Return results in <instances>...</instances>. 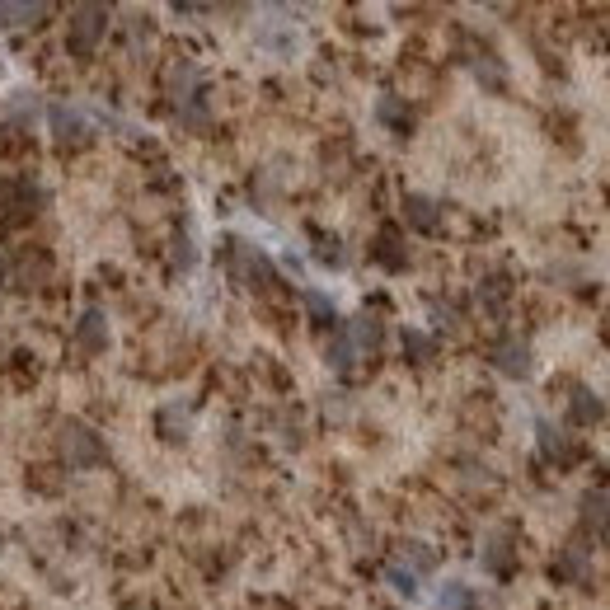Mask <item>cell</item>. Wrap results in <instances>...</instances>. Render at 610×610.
<instances>
[{
	"mask_svg": "<svg viewBox=\"0 0 610 610\" xmlns=\"http://www.w3.org/2000/svg\"><path fill=\"white\" fill-rule=\"evenodd\" d=\"M57 451L71 460V465H80V470H90V465H104V460H108L104 437H99L94 427H85V423H61Z\"/></svg>",
	"mask_w": 610,
	"mask_h": 610,
	"instance_id": "cell-1",
	"label": "cell"
},
{
	"mask_svg": "<svg viewBox=\"0 0 610 610\" xmlns=\"http://www.w3.org/2000/svg\"><path fill=\"white\" fill-rule=\"evenodd\" d=\"M104 33H108L104 5H80L76 15H71V29H66V47H71L76 57H90L94 47L104 43Z\"/></svg>",
	"mask_w": 610,
	"mask_h": 610,
	"instance_id": "cell-2",
	"label": "cell"
},
{
	"mask_svg": "<svg viewBox=\"0 0 610 610\" xmlns=\"http://www.w3.org/2000/svg\"><path fill=\"white\" fill-rule=\"evenodd\" d=\"M230 273H235V282H244V287H268L273 282V263L263 259L254 244H230Z\"/></svg>",
	"mask_w": 610,
	"mask_h": 610,
	"instance_id": "cell-3",
	"label": "cell"
},
{
	"mask_svg": "<svg viewBox=\"0 0 610 610\" xmlns=\"http://www.w3.org/2000/svg\"><path fill=\"white\" fill-rule=\"evenodd\" d=\"M47 122H52V137H57L61 146H80V141H90V118H85L80 108H71V104H52Z\"/></svg>",
	"mask_w": 610,
	"mask_h": 610,
	"instance_id": "cell-4",
	"label": "cell"
},
{
	"mask_svg": "<svg viewBox=\"0 0 610 610\" xmlns=\"http://www.w3.org/2000/svg\"><path fill=\"white\" fill-rule=\"evenodd\" d=\"M493 366L503 371L507 381H526V376H531V348H526L521 338H503V343L493 348Z\"/></svg>",
	"mask_w": 610,
	"mask_h": 610,
	"instance_id": "cell-5",
	"label": "cell"
},
{
	"mask_svg": "<svg viewBox=\"0 0 610 610\" xmlns=\"http://www.w3.org/2000/svg\"><path fill=\"white\" fill-rule=\"evenodd\" d=\"M404 221H409L413 230L432 235V230L442 226V202L427 198V193H409V198H404Z\"/></svg>",
	"mask_w": 610,
	"mask_h": 610,
	"instance_id": "cell-6",
	"label": "cell"
},
{
	"mask_svg": "<svg viewBox=\"0 0 610 610\" xmlns=\"http://www.w3.org/2000/svg\"><path fill=\"white\" fill-rule=\"evenodd\" d=\"M169 99H174V104H193V99H198L202 94V71L198 66H193V61H179V66H174V71H169Z\"/></svg>",
	"mask_w": 610,
	"mask_h": 610,
	"instance_id": "cell-7",
	"label": "cell"
},
{
	"mask_svg": "<svg viewBox=\"0 0 610 610\" xmlns=\"http://www.w3.org/2000/svg\"><path fill=\"white\" fill-rule=\"evenodd\" d=\"M540 451H545V460H554V465H573V460H578V442L554 423H540Z\"/></svg>",
	"mask_w": 610,
	"mask_h": 610,
	"instance_id": "cell-8",
	"label": "cell"
},
{
	"mask_svg": "<svg viewBox=\"0 0 610 610\" xmlns=\"http://www.w3.org/2000/svg\"><path fill=\"white\" fill-rule=\"evenodd\" d=\"M587 568H592V554H587V545H582V540H573V545L559 549L554 578H559V582H587Z\"/></svg>",
	"mask_w": 610,
	"mask_h": 610,
	"instance_id": "cell-9",
	"label": "cell"
},
{
	"mask_svg": "<svg viewBox=\"0 0 610 610\" xmlns=\"http://www.w3.org/2000/svg\"><path fill=\"white\" fill-rule=\"evenodd\" d=\"M76 343L85 352H104L108 348V320H104V310H85V315H80Z\"/></svg>",
	"mask_w": 610,
	"mask_h": 610,
	"instance_id": "cell-10",
	"label": "cell"
},
{
	"mask_svg": "<svg viewBox=\"0 0 610 610\" xmlns=\"http://www.w3.org/2000/svg\"><path fill=\"white\" fill-rule=\"evenodd\" d=\"M568 418H573L578 427H596L601 418H606V404H601L587 385H578V390H573V399H568Z\"/></svg>",
	"mask_w": 610,
	"mask_h": 610,
	"instance_id": "cell-11",
	"label": "cell"
},
{
	"mask_svg": "<svg viewBox=\"0 0 610 610\" xmlns=\"http://www.w3.org/2000/svg\"><path fill=\"white\" fill-rule=\"evenodd\" d=\"M343 329H348V338L357 343V352H376L381 348V338H385V329H381L376 315H357V320L343 324Z\"/></svg>",
	"mask_w": 610,
	"mask_h": 610,
	"instance_id": "cell-12",
	"label": "cell"
},
{
	"mask_svg": "<svg viewBox=\"0 0 610 610\" xmlns=\"http://www.w3.org/2000/svg\"><path fill=\"white\" fill-rule=\"evenodd\" d=\"M512 564H517V554H512V535H493L488 549H484V568L488 573H498V578H507Z\"/></svg>",
	"mask_w": 610,
	"mask_h": 610,
	"instance_id": "cell-13",
	"label": "cell"
},
{
	"mask_svg": "<svg viewBox=\"0 0 610 610\" xmlns=\"http://www.w3.org/2000/svg\"><path fill=\"white\" fill-rule=\"evenodd\" d=\"M399 564L409 568L413 578H423V573H432L437 568V554L427 545H418V540H409V545H399Z\"/></svg>",
	"mask_w": 610,
	"mask_h": 610,
	"instance_id": "cell-14",
	"label": "cell"
},
{
	"mask_svg": "<svg viewBox=\"0 0 610 610\" xmlns=\"http://www.w3.org/2000/svg\"><path fill=\"white\" fill-rule=\"evenodd\" d=\"M582 526H587V531H610V498L606 493H587V498H582Z\"/></svg>",
	"mask_w": 610,
	"mask_h": 610,
	"instance_id": "cell-15",
	"label": "cell"
},
{
	"mask_svg": "<svg viewBox=\"0 0 610 610\" xmlns=\"http://www.w3.org/2000/svg\"><path fill=\"white\" fill-rule=\"evenodd\" d=\"M376 118H381L385 127H395V132H409V127H413L409 104H404V99H395V94H385L381 104H376Z\"/></svg>",
	"mask_w": 610,
	"mask_h": 610,
	"instance_id": "cell-16",
	"label": "cell"
},
{
	"mask_svg": "<svg viewBox=\"0 0 610 610\" xmlns=\"http://www.w3.org/2000/svg\"><path fill=\"white\" fill-rule=\"evenodd\" d=\"M357 357H362V352H357V343L348 338V329H338L334 343H329V366H334V371H352Z\"/></svg>",
	"mask_w": 610,
	"mask_h": 610,
	"instance_id": "cell-17",
	"label": "cell"
},
{
	"mask_svg": "<svg viewBox=\"0 0 610 610\" xmlns=\"http://www.w3.org/2000/svg\"><path fill=\"white\" fill-rule=\"evenodd\" d=\"M301 296H305V310H310V320L320 324V329H329V324H338V310H334V301H329V296H324V291L305 287Z\"/></svg>",
	"mask_w": 610,
	"mask_h": 610,
	"instance_id": "cell-18",
	"label": "cell"
},
{
	"mask_svg": "<svg viewBox=\"0 0 610 610\" xmlns=\"http://www.w3.org/2000/svg\"><path fill=\"white\" fill-rule=\"evenodd\" d=\"M376 259H381L385 268H404V263H409V254H404V240H399L395 230H381V235H376Z\"/></svg>",
	"mask_w": 610,
	"mask_h": 610,
	"instance_id": "cell-19",
	"label": "cell"
},
{
	"mask_svg": "<svg viewBox=\"0 0 610 610\" xmlns=\"http://www.w3.org/2000/svg\"><path fill=\"white\" fill-rule=\"evenodd\" d=\"M404 357H409V362H432V357H437V338H427L423 329H404Z\"/></svg>",
	"mask_w": 610,
	"mask_h": 610,
	"instance_id": "cell-20",
	"label": "cell"
},
{
	"mask_svg": "<svg viewBox=\"0 0 610 610\" xmlns=\"http://www.w3.org/2000/svg\"><path fill=\"white\" fill-rule=\"evenodd\" d=\"M315 259L324 263V268H348V254H343V240L338 235H315Z\"/></svg>",
	"mask_w": 610,
	"mask_h": 610,
	"instance_id": "cell-21",
	"label": "cell"
},
{
	"mask_svg": "<svg viewBox=\"0 0 610 610\" xmlns=\"http://www.w3.org/2000/svg\"><path fill=\"white\" fill-rule=\"evenodd\" d=\"M43 15L47 5H0V29H19V24H33Z\"/></svg>",
	"mask_w": 610,
	"mask_h": 610,
	"instance_id": "cell-22",
	"label": "cell"
},
{
	"mask_svg": "<svg viewBox=\"0 0 610 610\" xmlns=\"http://www.w3.org/2000/svg\"><path fill=\"white\" fill-rule=\"evenodd\" d=\"M5 113H10V122H19V127H33V118H38V99H33L29 90H24V94H10Z\"/></svg>",
	"mask_w": 610,
	"mask_h": 610,
	"instance_id": "cell-23",
	"label": "cell"
},
{
	"mask_svg": "<svg viewBox=\"0 0 610 610\" xmlns=\"http://www.w3.org/2000/svg\"><path fill=\"white\" fill-rule=\"evenodd\" d=\"M437 606H442V610H470L474 606V592L465 587V582H446L442 596H437Z\"/></svg>",
	"mask_w": 610,
	"mask_h": 610,
	"instance_id": "cell-24",
	"label": "cell"
},
{
	"mask_svg": "<svg viewBox=\"0 0 610 610\" xmlns=\"http://www.w3.org/2000/svg\"><path fill=\"white\" fill-rule=\"evenodd\" d=\"M160 427H165L174 442H183V432H188V409H183V404H169V409H160Z\"/></svg>",
	"mask_w": 610,
	"mask_h": 610,
	"instance_id": "cell-25",
	"label": "cell"
},
{
	"mask_svg": "<svg viewBox=\"0 0 610 610\" xmlns=\"http://www.w3.org/2000/svg\"><path fill=\"white\" fill-rule=\"evenodd\" d=\"M385 582H390V587H395L399 596H409V601L418 596V578H413V573H409L404 564H390V568H385Z\"/></svg>",
	"mask_w": 610,
	"mask_h": 610,
	"instance_id": "cell-26",
	"label": "cell"
},
{
	"mask_svg": "<svg viewBox=\"0 0 610 610\" xmlns=\"http://www.w3.org/2000/svg\"><path fill=\"white\" fill-rule=\"evenodd\" d=\"M507 277H493V282H484V287H479V301L488 305V310H503V301H507Z\"/></svg>",
	"mask_w": 610,
	"mask_h": 610,
	"instance_id": "cell-27",
	"label": "cell"
},
{
	"mask_svg": "<svg viewBox=\"0 0 610 610\" xmlns=\"http://www.w3.org/2000/svg\"><path fill=\"white\" fill-rule=\"evenodd\" d=\"M432 320H437V329H456V310L451 305H442V301H432Z\"/></svg>",
	"mask_w": 610,
	"mask_h": 610,
	"instance_id": "cell-28",
	"label": "cell"
},
{
	"mask_svg": "<svg viewBox=\"0 0 610 610\" xmlns=\"http://www.w3.org/2000/svg\"><path fill=\"white\" fill-rule=\"evenodd\" d=\"M0 277H5V263H0Z\"/></svg>",
	"mask_w": 610,
	"mask_h": 610,
	"instance_id": "cell-29",
	"label": "cell"
}]
</instances>
